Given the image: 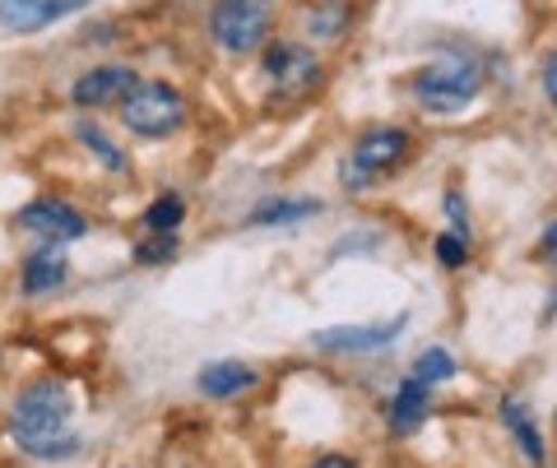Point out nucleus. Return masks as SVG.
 I'll return each mask as SVG.
<instances>
[{
    "mask_svg": "<svg viewBox=\"0 0 557 468\" xmlns=\"http://www.w3.org/2000/svg\"><path fill=\"white\" fill-rule=\"evenodd\" d=\"M70 408L75 399L61 380H38L14 404V445L33 459H65L79 450V437L70 431Z\"/></svg>",
    "mask_w": 557,
    "mask_h": 468,
    "instance_id": "obj_1",
    "label": "nucleus"
},
{
    "mask_svg": "<svg viewBox=\"0 0 557 468\" xmlns=\"http://www.w3.org/2000/svg\"><path fill=\"white\" fill-rule=\"evenodd\" d=\"M479 89H483V65L469 56H442L409 79V93L428 112H460L479 98Z\"/></svg>",
    "mask_w": 557,
    "mask_h": 468,
    "instance_id": "obj_2",
    "label": "nucleus"
},
{
    "mask_svg": "<svg viewBox=\"0 0 557 468\" xmlns=\"http://www.w3.org/2000/svg\"><path fill=\"white\" fill-rule=\"evenodd\" d=\"M270 24H274V5L270 0H219L209 10V33L223 51L233 56H247L260 42L270 38Z\"/></svg>",
    "mask_w": 557,
    "mask_h": 468,
    "instance_id": "obj_3",
    "label": "nucleus"
},
{
    "mask_svg": "<svg viewBox=\"0 0 557 468\" xmlns=\"http://www.w3.org/2000/svg\"><path fill=\"white\" fill-rule=\"evenodd\" d=\"M121 121L145 140H168L172 130H182L186 102L172 84H135L131 98L121 102Z\"/></svg>",
    "mask_w": 557,
    "mask_h": 468,
    "instance_id": "obj_4",
    "label": "nucleus"
},
{
    "mask_svg": "<svg viewBox=\"0 0 557 468\" xmlns=\"http://www.w3.org/2000/svg\"><path fill=\"white\" fill-rule=\"evenodd\" d=\"M405 149H409V135L405 130H368L362 140L354 144V159L344 163V186H372L381 172H391L399 159H405Z\"/></svg>",
    "mask_w": 557,
    "mask_h": 468,
    "instance_id": "obj_5",
    "label": "nucleus"
},
{
    "mask_svg": "<svg viewBox=\"0 0 557 468\" xmlns=\"http://www.w3.org/2000/svg\"><path fill=\"white\" fill-rule=\"evenodd\" d=\"M405 334V316L381 320V325H335V329H317L311 343L321 353H376Z\"/></svg>",
    "mask_w": 557,
    "mask_h": 468,
    "instance_id": "obj_6",
    "label": "nucleus"
},
{
    "mask_svg": "<svg viewBox=\"0 0 557 468\" xmlns=\"http://www.w3.org/2000/svg\"><path fill=\"white\" fill-rule=\"evenodd\" d=\"M135 84H139V75L131 65H98V71L75 79V93L70 98H75L79 107H108V102H126Z\"/></svg>",
    "mask_w": 557,
    "mask_h": 468,
    "instance_id": "obj_7",
    "label": "nucleus"
},
{
    "mask_svg": "<svg viewBox=\"0 0 557 468\" xmlns=\"http://www.w3.org/2000/svg\"><path fill=\"white\" fill-rule=\"evenodd\" d=\"M84 5H89V0H0V24L10 33H38Z\"/></svg>",
    "mask_w": 557,
    "mask_h": 468,
    "instance_id": "obj_8",
    "label": "nucleus"
},
{
    "mask_svg": "<svg viewBox=\"0 0 557 468\" xmlns=\"http://www.w3.org/2000/svg\"><path fill=\"white\" fill-rule=\"evenodd\" d=\"M265 75L278 84V93H302L311 79H317V56L307 47L293 42H274L265 51Z\"/></svg>",
    "mask_w": 557,
    "mask_h": 468,
    "instance_id": "obj_9",
    "label": "nucleus"
},
{
    "mask_svg": "<svg viewBox=\"0 0 557 468\" xmlns=\"http://www.w3.org/2000/svg\"><path fill=\"white\" fill-rule=\"evenodd\" d=\"M20 228L38 232L47 241H75V237H84V218L70 210V204L42 200V204H28V210L20 214Z\"/></svg>",
    "mask_w": 557,
    "mask_h": 468,
    "instance_id": "obj_10",
    "label": "nucleus"
},
{
    "mask_svg": "<svg viewBox=\"0 0 557 468\" xmlns=\"http://www.w3.org/2000/svg\"><path fill=\"white\" fill-rule=\"evenodd\" d=\"M428 399H432V385H423L418 376H409L405 385H399V394L391 399V427H395V437H413L418 422L428 418Z\"/></svg>",
    "mask_w": 557,
    "mask_h": 468,
    "instance_id": "obj_11",
    "label": "nucleus"
},
{
    "mask_svg": "<svg viewBox=\"0 0 557 468\" xmlns=\"http://www.w3.org/2000/svg\"><path fill=\"white\" fill-rule=\"evenodd\" d=\"M251 385H256V371L242 367V362H209V367L200 371V390L209 399H233V394L251 390Z\"/></svg>",
    "mask_w": 557,
    "mask_h": 468,
    "instance_id": "obj_12",
    "label": "nucleus"
},
{
    "mask_svg": "<svg viewBox=\"0 0 557 468\" xmlns=\"http://www.w3.org/2000/svg\"><path fill=\"white\" fill-rule=\"evenodd\" d=\"M61 279H65L61 241H47V251H38V255L24 260V288H28V292H51Z\"/></svg>",
    "mask_w": 557,
    "mask_h": 468,
    "instance_id": "obj_13",
    "label": "nucleus"
},
{
    "mask_svg": "<svg viewBox=\"0 0 557 468\" xmlns=\"http://www.w3.org/2000/svg\"><path fill=\"white\" fill-rule=\"evenodd\" d=\"M502 422L511 427V437L520 441V450H525V459L544 464V441H539V431H534V418L525 413V404H520V399H502Z\"/></svg>",
    "mask_w": 557,
    "mask_h": 468,
    "instance_id": "obj_14",
    "label": "nucleus"
},
{
    "mask_svg": "<svg viewBox=\"0 0 557 468\" xmlns=\"http://www.w3.org/2000/svg\"><path fill=\"white\" fill-rule=\"evenodd\" d=\"M317 210H321L317 200H270L251 214V223H298V218H311Z\"/></svg>",
    "mask_w": 557,
    "mask_h": 468,
    "instance_id": "obj_15",
    "label": "nucleus"
},
{
    "mask_svg": "<svg viewBox=\"0 0 557 468\" xmlns=\"http://www.w3.org/2000/svg\"><path fill=\"white\" fill-rule=\"evenodd\" d=\"M182 218H186V204H182L177 195H163V200H153V204H149V214H145V223H149L153 232H172V228H177Z\"/></svg>",
    "mask_w": 557,
    "mask_h": 468,
    "instance_id": "obj_16",
    "label": "nucleus"
},
{
    "mask_svg": "<svg viewBox=\"0 0 557 468\" xmlns=\"http://www.w3.org/2000/svg\"><path fill=\"white\" fill-rule=\"evenodd\" d=\"M413 376L423 380V385H437V380H450V376H456V362H450V353L432 349V353H423V357H418Z\"/></svg>",
    "mask_w": 557,
    "mask_h": 468,
    "instance_id": "obj_17",
    "label": "nucleus"
},
{
    "mask_svg": "<svg viewBox=\"0 0 557 468\" xmlns=\"http://www.w3.org/2000/svg\"><path fill=\"white\" fill-rule=\"evenodd\" d=\"M344 20H348L344 5H321V10L307 14V33H317V38H335V33L344 28Z\"/></svg>",
    "mask_w": 557,
    "mask_h": 468,
    "instance_id": "obj_18",
    "label": "nucleus"
},
{
    "mask_svg": "<svg viewBox=\"0 0 557 468\" xmlns=\"http://www.w3.org/2000/svg\"><path fill=\"white\" fill-rule=\"evenodd\" d=\"M469 237H460V232H446V237H437V255H442V265H465V255H469V246H465Z\"/></svg>",
    "mask_w": 557,
    "mask_h": 468,
    "instance_id": "obj_19",
    "label": "nucleus"
},
{
    "mask_svg": "<svg viewBox=\"0 0 557 468\" xmlns=\"http://www.w3.org/2000/svg\"><path fill=\"white\" fill-rule=\"evenodd\" d=\"M79 135H84V144H89V149H98V153H102V163H108V167H121V153H116V149H112L108 140H102V130H94V126H84Z\"/></svg>",
    "mask_w": 557,
    "mask_h": 468,
    "instance_id": "obj_20",
    "label": "nucleus"
},
{
    "mask_svg": "<svg viewBox=\"0 0 557 468\" xmlns=\"http://www.w3.org/2000/svg\"><path fill=\"white\" fill-rule=\"evenodd\" d=\"M446 214H450V223H456V232H460V237H469V218H465V200H460V190H450V195H446Z\"/></svg>",
    "mask_w": 557,
    "mask_h": 468,
    "instance_id": "obj_21",
    "label": "nucleus"
},
{
    "mask_svg": "<svg viewBox=\"0 0 557 468\" xmlns=\"http://www.w3.org/2000/svg\"><path fill=\"white\" fill-rule=\"evenodd\" d=\"M172 251H177V241H172V237H163V241H149V246L139 251V260H145V265H153V260H168Z\"/></svg>",
    "mask_w": 557,
    "mask_h": 468,
    "instance_id": "obj_22",
    "label": "nucleus"
},
{
    "mask_svg": "<svg viewBox=\"0 0 557 468\" xmlns=\"http://www.w3.org/2000/svg\"><path fill=\"white\" fill-rule=\"evenodd\" d=\"M544 84H548V93H553V102H557V51H553L548 65H544Z\"/></svg>",
    "mask_w": 557,
    "mask_h": 468,
    "instance_id": "obj_23",
    "label": "nucleus"
},
{
    "mask_svg": "<svg viewBox=\"0 0 557 468\" xmlns=\"http://www.w3.org/2000/svg\"><path fill=\"white\" fill-rule=\"evenodd\" d=\"M544 260H553V265H557V223L544 232Z\"/></svg>",
    "mask_w": 557,
    "mask_h": 468,
    "instance_id": "obj_24",
    "label": "nucleus"
},
{
    "mask_svg": "<svg viewBox=\"0 0 557 468\" xmlns=\"http://www.w3.org/2000/svg\"><path fill=\"white\" fill-rule=\"evenodd\" d=\"M311 468H354V459H344V455H325V459H317Z\"/></svg>",
    "mask_w": 557,
    "mask_h": 468,
    "instance_id": "obj_25",
    "label": "nucleus"
}]
</instances>
